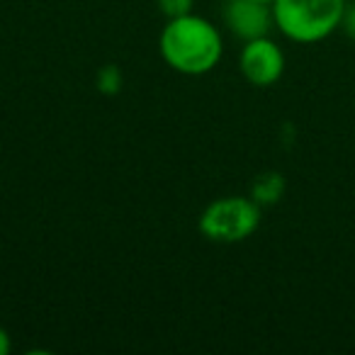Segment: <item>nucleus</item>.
<instances>
[{
    "label": "nucleus",
    "instance_id": "obj_1",
    "mask_svg": "<svg viewBox=\"0 0 355 355\" xmlns=\"http://www.w3.org/2000/svg\"><path fill=\"white\" fill-rule=\"evenodd\" d=\"M158 51L178 73L205 76L222 61L224 40L207 17L188 12L166 22L158 37Z\"/></svg>",
    "mask_w": 355,
    "mask_h": 355
},
{
    "label": "nucleus",
    "instance_id": "obj_2",
    "mask_svg": "<svg viewBox=\"0 0 355 355\" xmlns=\"http://www.w3.org/2000/svg\"><path fill=\"white\" fill-rule=\"evenodd\" d=\"M348 0H275V27L297 44H316L340 27Z\"/></svg>",
    "mask_w": 355,
    "mask_h": 355
},
{
    "label": "nucleus",
    "instance_id": "obj_3",
    "mask_svg": "<svg viewBox=\"0 0 355 355\" xmlns=\"http://www.w3.org/2000/svg\"><path fill=\"white\" fill-rule=\"evenodd\" d=\"M261 227V205L253 198L229 195L209 202L198 219L205 239L217 243H241Z\"/></svg>",
    "mask_w": 355,
    "mask_h": 355
},
{
    "label": "nucleus",
    "instance_id": "obj_4",
    "mask_svg": "<svg viewBox=\"0 0 355 355\" xmlns=\"http://www.w3.org/2000/svg\"><path fill=\"white\" fill-rule=\"evenodd\" d=\"M239 69L251 85L270 88L285 73V51L270 37L243 42V49L239 54Z\"/></svg>",
    "mask_w": 355,
    "mask_h": 355
},
{
    "label": "nucleus",
    "instance_id": "obj_5",
    "mask_svg": "<svg viewBox=\"0 0 355 355\" xmlns=\"http://www.w3.org/2000/svg\"><path fill=\"white\" fill-rule=\"evenodd\" d=\"M222 20L241 42L268 37V32L275 27L272 6L256 3V0H227L222 8Z\"/></svg>",
    "mask_w": 355,
    "mask_h": 355
},
{
    "label": "nucleus",
    "instance_id": "obj_6",
    "mask_svg": "<svg viewBox=\"0 0 355 355\" xmlns=\"http://www.w3.org/2000/svg\"><path fill=\"white\" fill-rule=\"evenodd\" d=\"M282 193H285V180L277 173H263L251 188V198L261 207L263 205H275L282 198Z\"/></svg>",
    "mask_w": 355,
    "mask_h": 355
},
{
    "label": "nucleus",
    "instance_id": "obj_7",
    "mask_svg": "<svg viewBox=\"0 0 355 355\" xmlns=\"http://www.w3.org/2000/svg\"><path fill=\"white\" fill-rule=\"evenodd\" d=\"M122 83H124L122 71H119L114 64L103 66V69L98 71V76H95V85H98V90L105 95L119 93V90H122Z\"/></svg>",
    "mask_w": 355,
    "mask_h": 355
},
{
    "label": "nucleus",
    "instance_id": "obj_8",
    "mask_svg": "<svg viewBox=\"0 0 355 355\" xmlns=\"http://www.w3.org/2000/svg\"><path fill=\"white\" fill-rule=\"evenodd\" d=\"M193 3L195 0H158V10L173 20V17H183L188 12H193Z\"/></svg>",
    "mask_w": 355,
    "mask_h": 355
},
{
    "label": "nucleus",
    "instance_id": "obj_9",
    "mask_svg": "<svg viewBox=\"0 0 355 355\" xmlns=\"http://www.w3.org/2000/svg\"><path fill=\"white\" fill-rule=\"evenodd\" d=\"M340 30L355 42V0H348V6H345L343 20H340Z\"/></svg>",
    "mask_w": 355,
    "mask_h": 355
},
{
    "label": "nucleus",
    "instance_id": "obj_10",
    "mask_svg": "<svg viewBox=\"0 0 355 355\" xmlns=\"http://www.w3.org/2000/svg\"><path fill=\"white\" fill-rule=\"evenodd\" d=\"M12 350V340H10V334H8L3 326H0V355H8Z\"/></svg>",
    "mask_w": 355,
    "mask_h": 355
},
{
    "label": "nucleus",
    "instance_id": "obj_11",
    "mask_svg": "<svg viewBox=\"0 0 355 355\" xmlns=\"http://www.w3.org/2000/svg\"><path fill=\"white\" fill-rule=\"evenodd\" d=\"M256 3H266V6H272V3H275V0H256Z\"/></svg>",
    "mask_w": 355,
    "mask_h": 355
}]
</instances>
